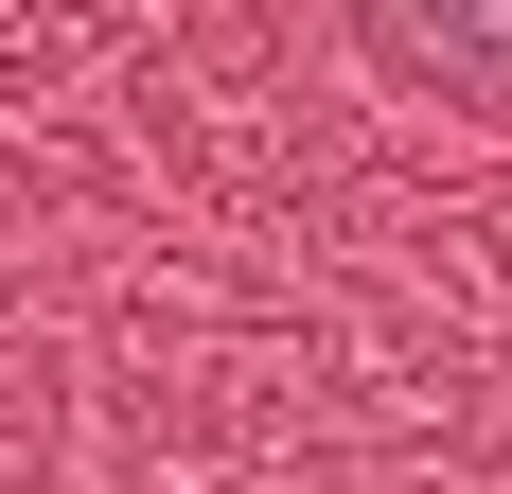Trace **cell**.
Listing matches in <instances>:
<instances>
[{
  "instance_id": "1",
  "label": "cell",
  "mask_w": 512,
  "mask_h": 494,
  "mask_svg": "<svg viewBox=\"0 0 512 494\" xmlns=\"http://www.w3.org/2000/svg\"><path fill=\"white\" fill-rule=\"evenodd\" d=\"M389 36L442 71V89H477V106H512V0H371Z\"/></svg>"
}]
</instances>
